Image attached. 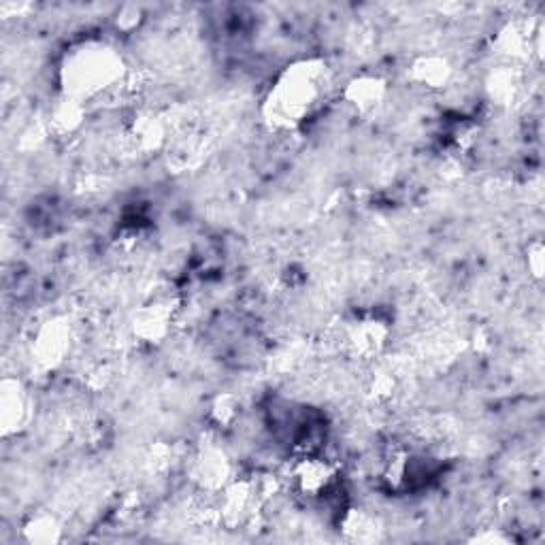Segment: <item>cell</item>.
Returning <instances> with one entry per match:
<instances>
[{
  "instance_id": "cell-1",
  "label": "cell",
  "mask_w": 545,
  "mask_h": 545,
  "mask_svg": "<svg viewBox=\"0 0 545 545\" xmlns=\"http://www.w3.org/2000/svg\"><path fill=\"white\" fill-rule=\"evenodd\" d=\"M124 79V62L107 43L88 41L71 49L62 66L64 96L81 105L96 96L118 90Z\"/></svg>"
},
{
  "instance_id": "cell-2",
  "label": "cell",
  "mask_w": 545,
  "mask_h": 545,
  "mask_svg": "<svg viewBox=\"0 0 545 545\" xmlns=\"http://www.w3.org/2000/svg\"><path fill=\"white\" fill-rule=\"evenodd\" d=\"M326 92V73L320 64L299 62L279 75L267 101L269 120L279 128H294L316 111Z\"/></svg>"
},
{
  "instance_id": "cell-3",
  "label": "cell",
  "mask_w": 545,
  "mask_h": 545,
  "mask_svg": "<svg viewBox=\"0 0 545 545\" xmlns=\"http://www.w3.org/2000/svg\"><path fill=\"white\" fill-rule=\"evenodd\" d=\"M290 488L307 501H324L339 486V469L333 462L316 454H301L292 462Z\"/></svg>"
},
{
  "instance_id": "cell-4",
  "label": "cell",
  "mask_w": 545,
  "mask_h": 545,
  "mask_svg": "<svg viewBox=\"0 0 545 545\" xmlns=\"http://www.w3.org/2000/svg\"><path fill=\"white\" fill-rule=\"evenodd\" d=\"M73 333L71 326L62 318H54L45 322L35 337V354L37 360L45 367H56L71 352Z\"/></svg>"
},
{
  "instance_id": "cell-5",
  "label": "cell",
  "mask_w": 545,
  "mask_h": 545,
  "mask_svg": "<svg viewBox=\"0 0 545 545\" xmlns=\"http://www.w3.org/2000/svg\"><path fill=\"white\" fill-rule=\"evenodd\" d=\"M177 309L169 299H156L145 305L135 318V335L145 343H158L171 333Z\"/></svg>"
},
{
  "instance_id": "cell-6",
  "label": "cell",
  "mask_w": 545,
  "mask_h": 545,
  "mask_svg": "<svg viewBox=\"0 0 545 545\" xmlns=\"http://www.w3.org/2000/svg\"><path fill=\"white\" fill-rule=\"evenodd\" d=\"M452 77L450 62L441 56H422L411 66V79L426 90H441Z\"/></svg>"
},
{
  "instance_id": "cell-7",
  "label": "cell",
  "mask_w": 545,
  "mask_h": 545,
  "mask_svg": "<svg viewBox=\"0 0 545 545\" xmlns=\"http://www.w3.org/2000/svg\"><path fill=\"white\" fill-rule=\"evenodd\" d=\"M384 94H386V88L382 79L360 77L352 81L348 90H345V101H348L360 113H367L384 101Z\"/></svg>"
},
{
  "instance_id": "cell-8",
  "label": "cell",
  "mask_w": 545,
  "mask_h": 545,
  "mask_svg": "<svg viewBox=\"0 0 545 545\" xmlns=\"http://www.w3.org/2000/svg\"><path fill=\"white\" fill-rule=\"evenodd\" d=\"M26 416V396L18 382H7L3 394V420L5 428L20 426Z\"/></svg>"
},
{
  "instance_id": "cell-9",
  "label": "cell",
  "mask_w": 545,
  "mask_h": 545,
  "mask_svg": "<svg viewBox=\"0 0 545 545\" xmlns=\"http://www.w3.org/2000/svg\"><path fill=\"white\" fill-rule=\"evenodd\" d=\"M24 533L30 541L49 543V541L60 539V526L54 516H37V518H32L30 524H26Z\"/></svg>"
},
{
  "instance_id": "cell-10",
  "label": "cell",
  "mask_w": 545,
  "mask_h": 545,
  "mask_svg": "<svg viewBox=\"0 0 545 545\" xmlns=\"http://www.w3.org/2000/svg\"><path fill=\"white\" fill-rule=\"evenodd\" d=\"M528 269H531V275L535 279H541L543 271V245L541 241H535L528 245Z\"/></svg>"
}]
</instances>
